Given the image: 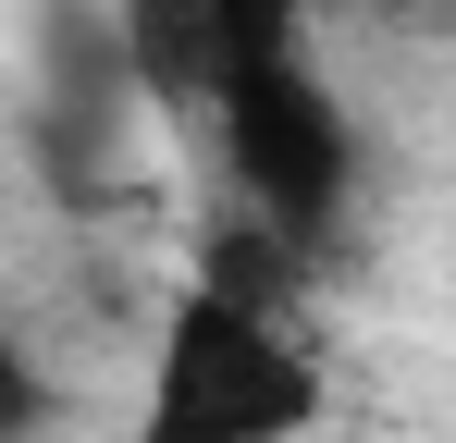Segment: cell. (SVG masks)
Returning <instances> with one entry per match:
<instances>
[{
  "label": "cell",
  "instance_id": "obj_1",
  "mask_svg": "<svg viewBox=\"0 0 456 443\" xmlns=\"http://www.w3.org/2000/svg\"><path fill=\"white\" fill-rule=\"evenodd\" d=\"M321 345L297 333V246L234 210L173 284L136 382V443H297L321 419Z\"/></svg>",
  "mask_w": 456,
  "mask_h": 443
},
{
  "label": "cell",
  "instance_id": "obj_2",
  "mask_svg": "<svg viewBox=\"0 0 456 443\" xmlns=\"http://www.w3.org/2000/svg\"><path fill=\"white\" fill-rule=\"evenodd\" d=\"M210 136H223L234 210L272 222L284 246H321L358 197V124L333 99V74L308 62V37H234L210 86Z\"/></svg>",
  "mask_w": 456,
  "mask_h": 443
},
{
  "label": "cell",
  "instance_id": "obj_3",
  "mask_svg": "<svg viewBox=\"0 0 456 443\" xmlns=\"http://www.w3.org/2000/svg\"><path fill=\"white\" fill-rule=\"evenodd\" d=\"M111 50H124V74H136L149 111H198V124H210V86H223L234 25L210 0H111Z\"/></svg>",
  "mask_w": 456,
  "mask_h": 443
},
{
  "label": "cell",
  "instance_id": "obj_4",
  "mask_svg": "<svg viewBox=\"0 0 456 443\" xmlns=\"http://www.w3.org/2000/svg\"><path fill=\"white\" fill-rule=\"evenodd\" d=\"M37 419H50V382H37V358H25L12 320H0V443H25Z\"/></svg>",
  "mask_w": 456,
  "mask_h": 443
},
{
  "label": "cell",
  "instance_id": "obj_5",
  "mask_svg": "<svg viewBox=\"0 0 456 443\" xmlns=\"http://www.w3.org/2000/svg\"><path fill=\"white\" fill-rule=\"evenodd\" d=\"M234 37H308V0H210Z\"/></svg>",
  "mask_w": 456,
  "mask_h": 443
},
{
  "label": "cell",
  "instance_id": "obj_6",
  "mask_svg": "<svg viewBox=\"0 0 456 443\" xmlns=\"http://www.w3.org/2000/svg\"><path fill=\"white\" fill-rule=\"evenodd\" d=\"M382 12H407V25H432V12H456V0H382Z\"/></svg>",
  "mask_w": 456,
  "mask_h": 443
}]
</instances>
